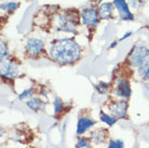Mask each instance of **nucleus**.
Returning <instances> with one entry per match:
<instances>
[{
	"instance_id": "f257e3e1",
	"label": "nucleus",
	"mask_w": 149,
	"mask_h": 148,
	"mask_svg": "<svg viewBox=\"0 0 149 148\" xmlns=\"http://www.w3.org/2000/svg\"><path fill=\"white\" fill-rule=\"evenodd\" d=\"M50 54L55 62L60 64H70L80 57L81 49L74 40L70 38L60 39L53 42Z\"/></svg>"
},
{
	"instance_id": "f03ea898",
	"label": "nucleus",
	"mask_w": 149,
	"mask_h": 148,
	"mask_svg": "<svg viewBox=\"0 0 149 148\" xmlns=\"http://www.w3.org/2000/svg\"><path fill=\"white\" fill-rule=\"evenodd\" d=\"M149 55V50L147 47L144 45H135L134 49H132L130 55H129V61L131 65L133 66H141L142 63L145 61Z\"/></svg>"
},
{
	"instance_id": "7ed1b4c3",
	"label": "nucleus",
	"mask_w": 149,
	"mask_h": 148,
	"mask_svg": "<svg viewBox=\"0 0 149 148\" xmlns=\"http://www.w3.org/2000/svg\"><path fill=\"white\" fill-rule=\"evenodd\" d=\"M98 16H100L98 12L93 8L83 9L81 12V19L83 24H86L88 26H92V27H95L98 24Z\"/></svg>"
},
{
	"instance_id": "20e7f679",
	"label": "nucleus",
	"mask_w": 149,
	"mask_h": 148,
	"mask_svg": "<svg viewBox=\"0 0 149 148\" xmlns=\"http://www.w3.org/2000/svg\"><path fill=\"white\" fill-rule=\"evenodd\" d=\"M43 47H45V43L42 40L37 38H30L27 40L26 51L30 56H37L43 51Z\"/></svg>"
},
{
	"instance_id": "39448f33",
	"label": "nucleus",
	"mask_w": 149,
	"mask_h": 148,
	"mask_svg": "<svg viewBox=\"0 0 149 148\" xmlns=\"http://www.w3.org/2000/svg\"><path fill=\"white\" fill-rule=\"evenodd\" d=\"M113 4L119 12L121 19L124 20V21H132L133 20L134 16L129 10V6L125 2V0H113Z\"/></svg>"
},
{
	"instance_id": "423d86ee",
	"label": "nucleus",
	"mask_w": 149,
	"mask_h": 148,
	"mask_svg": "<svg viewBox=\"0 0 149 148\" xmlns=\"http://www.w3.org/2000/svg\"><path fill=\"white\" fill-rule=\"evenodd\" d=\"M58 29L66 31V33H74L76 31V24L71 19L70 15H63L58 21Z\"/></svg>"
},
{
	"instance_id": "0eeeda50",
	"label": "nucleus",
	"mask_w": 149,
	"mask_h": 148,
	"mask_svg": "<svg viewBox=\"0 0 149 148\" xmlns=\"http://www.w3.org/2000/svg\"><path fill=\"white\" fill-rule=\"evenodd\" d=\"M19 75V68L13 63H7L3 62L1 63V76L9 79H13Z\"/></svg>"
},
{
	"instance_id": "6e6552de",
	"label": "nucleus",
	"mask_w": 149,
	"mask_h": 148,
	"mask_svg": "<svg viewBox=\"0 0 149 148\" xmlns=\"http://www.w3.org/2000/svg\"><path fill=\"white\" fill-rule=\"evenodd\" d=\"M116 94L123 98H129L131 95V88L127 80L124 79H118L117 87H116Z\"/></svg>"
},
{
	"instance_id": "1a4fd4ad",
	"label": "nucleus",
	"mask_w": 149,
	"mask_h": 148,
	"mask_svg": "<svg viewBox=\"0 0 149 148\" xmlns=\"http://www.w3.org/2000/svg\"><path fill=\"white\" fill-rule=\"evenodd\" d=\"M127 105L125 102H117L111 106V112L113 117L117 118H124L127 115Z\"/></svg>"
},
{
	"instance_id": "9d476101",
	"label": "nucleus",
	"mask_w": 149,
	"mask_h": 148,
	"mask_svg": "<svg viewBox=\"0 0 149 148\" xmlns=\"http://www.w3.org/2000/svg\"><path fill=\"white\" fill-rule=\"evenodd\" d=\"M98 15L103 20H107L110 19L112 16V12H113V7H112L111 3L109 2H105V3L101 4L100 8H98Z\"/></svg>"
},
{
	"instance_id": "9b49d317",
	"label": "nucleus",
	"mask_w": 149,
	"mask_h": 148,
	"mask_svg": "<svg viewBox=\"0 0 149 148\" xmlns=\"http://www.w3.org/2000/svg\"><path fill=\"white\" fill-rule=\"evenodd\" d=\"M94 121L89 118H80L77 124V134L84 133L86 130L90 129L91 126H94Z\"/></svg>"
},
{
	"instance_id": "f8f14e48",
	"label": "nucleus",
	"mask_w": 149,
	"mask_h": 148,
	"mask_svg": "<svg viewBox=\"0 0 149 148\" xmlns=\"http://www.w3.org/2000/svg\"><path fill=\"white\" fill-rule=\"evenodd\" d=\"M27 106L29 108H31L33 110L37 111V110H40L42 108L45 107V103L43 102H41L39 98L37 97H34V98H30L28 102H27Z\"/></svg>"
},
{
	"instance_id": "ddd939ff",
	"label": "nucleus",
	"mask_w": 149,
	"mask_h": 148,
	"mask_svg": "<svg viewBox=\"0 0 149 148\" xmlns=\"http://www.w3.org/2000/svg\"><path fill=\"white\" fill-rule=\"evenodd\" d=\"M139 75L142 76V78H144L147 81H149V56L139 66Z\"/></svg>"
},
{
	"instance_id": "4468645a",
	"label": "nucleus",
	"mask_w": 149,
	"mask_h": 148,
	"mask_svg": "<svg viewBox=\"0 0 149 148\" xmlns=\"http://www.w3.org/2000/svg\"><path fill=\"white\" fill-rule=\"evenodd\" d=\"M92 140H93L95 143L101 144V143L105 142V140H106V132L103 131V130H97L96 132H94V133L92 134Z\"/></svg>"
},
{
	"instance_id": "2eb2a0df",
	"label": "nucleus",
	"mask_w": 149,
	"mask_h": 148,
	"mask_svg": "<svg viewBox=\"0 0 149 148\" xmlns=\"http://www.w3.org/2000/svg\"><path fill=\"white\" fill-rule=\"evenodd\" d=\"M17 7H19V3H16V2H8V3L1 6L2 10H6V11H14L17 9Z\"/></svg>"
},
{
	"instance_id": "dca6fc26",
	"label": "nucleus",
	"mask_w": 149,
	"mask_h": 148,
	"mask_svg": "<svg viewBox=\"0 0 149 148\" xmlns=\"http://www.w3.org/2000/svg\"><path fill=\"white\" fill-rule=\"evenodd\" d=\"M101 120L103 121V122L107 123L108 126H112V124L116 122L115 118H112V117H110V116H108V115H106V114H102V115H101Z\"/></svg>"
},
{
	"instance_id": "f3484780",
	"label": "nucleus",
	"mask_w": 149,
	"mask_h": 148,
	"mask_svg": "<svg viewBox=\"0 0 149 148\" xmlns=\"http://www.w3.org/2000/svg\"><path fill=\"white\" fill-rule=\"evenodd\" d=\"M76 148H91L90 146V143L84 138H79L78 142H77V145H76Z\"/></svg>"
},
{
	"instance_id": "a211bd4d",
	"label": "nucleus",
	"mask_w": 149,
	"mask_h": 148,
	"mask_svg": "<svg viewBox=\"0 0 149 148\" xmlns=\"http://www.w3.org/2000/svg\"><path fill=\"white\" fill-rule=\"evenodd\" d=\"M108 148H124V144L122 141L116 140V141H110Z\"/></svg>"
},
{
	"instance_id": "6ab92c4d",
	"label": "nucleus",
	"mask_w": 149,
	"mask_h": 148,
	"mask_svg": "<svg viewBox=\"0 0 149 148\" xmlns=\"http://www.w3.org/2000/svg\"><path fill=\"white\" fill-rule=\"evenodd\" d=\"M62 107H63V104H62V102H61V100L58 97H56L55 100H54V111H55L56 114L60 112Z\"/></svg>"
},
{
	"instance_id": "aec40b11",
	"label": "nucleus",
	"mask_w": 149,
	"mask_h": 148,
	"mask_svg": "<svg viewBox=\"0 0 149 148\" xmlns=\"http://www.w3.org/2000/svg\"><path fill=\"white\" fill-rule=\"evenodd\" d=\"M7 56H8L7 45H6V43L2 41V42H1V61H3V59H7Z\"/></svg>"
},
{
	"instance_id": "412c9836",
	"label": "nucleus",
	"mask_w": 149,
	"mask_h": 148,
	"mask_svg": "<svg viewBox=\"0 0 149 148\" xmlns=\"http://www.w3.org/2000/svg\"><path fill=\"white\" fill-rule=\"evenodd\" d=\"M31 94H33V89H27L26 91H24L22 94H19V100H24V98H26V97L31 96Z\"/></svg>"
},
{
	"instance_id": "4be33fe9",
	"label": "nucleus",
	"mask_w": 149,
	"mask_h": 148,
	"mask_svg": "<svg viewBox=\"0 0 149 148\" xmlns=\"http://www.w3.org/2000/svg\"><path fill=\"white\" fill-rule=\"evenodd\" d=\"M96 89L100 93H105L106 91H107V89H108V85L106 84V83H103V82H101L100 84H97Z\"/></svg>"
},
{
	"instance_id": "5701e85b",
	"label": "nucleus",
	"mask_w": 149,
	"mask_h": 148,
	"mask_svg": "<svg viewBox=\"0 0 149 148\" xmlns=\"http://www.w3.org/2000/svg\"><path fill=\"white\" fill-rule=\"evenodd\" d=\"M130 2H131V6H132V7L139 8L143 4L144 0H130Z\"/></svg>"
}]
</instances>
